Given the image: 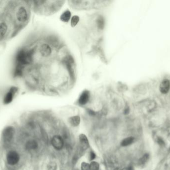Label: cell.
Here are the masks:
<instances>
[{
  "mask_svg": "<svg viewBox=\"0 0 170 170\" xmlns=\"http://www.w3.org/2000/svg\"><path fill=\"white\" fill-rule=\"evenodd\" d=\"M33 50H19L16 56V61L17 65L23 66L31 63L33 59Z\"/></svg>",
  "mask_w": 170,
  "mask_h": 170,
  "instance_id": "6da1fadb",
  "label": "cell"
},
{
  "mask_svg": "<svg viewBox=\"0 0 170 170\" xmlns=\"http://www.w3.org/2000/svg\"><path fill=\"white\" fill-rule=\"evenodd\" d=\"M19 155L15 151H11L7 156V161L8 164L11 165H15L19 162Z\"/></svg>",
  "mask_w": 170,
  "mask_h": 170,
  "instance_id": "7a4b0ae2",
  "label": "cell"
},
{
  "mask_svg": "<svg viewBox=\"0 0 170 170\" xmlns=\"http://www.w3.org/2000/svg\"><path fill=\"white\" fill-rule=\"evenodd\" d=\"M17 18L21 23H24L26 22L28 17V14L25 8L23 7H21L17 12Z\"/></svg>",
  "mask_w": 170,
  "mask_h": 170,
  "instance_id": "3957f363",
  "label": "cell"
},
{
  "mask_svg": "<svg viewBox=\"0 0 170 170\" xmlns=\"http://www.w3.org/2000/svg\"><path fill=\"white\" fill-rule=\"evenodd\" d=\"M52 145L56 150H60L64 146V141L62 138L59 135L54 136L51 141Z\"/></svg>",
  "mask_w": 170,
  "mask_h": 170,
  "instance_id": "277c9868",
  "label": "cell"
},
{
  "mask_svg": "<svg viewBox=\"0 0 170 170\" xmlns=\"http://www.w3.org/2000/svg\"><path fill=\"white\" fill-rule=\"evenodd\" d=\"M14 134V130L11 127H8L4 129L3 133V137L4 141L10 142L12 140Z\"/></svg>",
  "mask_w": 170,
  "mask_h": 170,
  "instance_id": "5b68a950",
  "label": "cell"
},
{
  "mask_svg": "<svg viewBox=\"0 0 170 170\" xmlns=\"http://www.w3.org/2000/svg\"><path fill=\"white\" fill-rule=\"evenodd\" d=\"M90 97V92L88 90H85L81 93L79 98L78 103L80 105H86L89 101Z\"/></svg>",
  "mask_w": 170,
  "mask_h": 170,
  "instance_id": "8992f818",
  "label": "cell"
},
{
  "mask_svg": "<svg viewBox=\"0 0 170 170\" xmlns=\"http://www.w3.org/2000/svg\"><path fill=\"white\" fill-rule=\"evenodd\" d=\"M17 89L16 87H12L10 89V91L6 94L4 99V103L6 104H8L11 103L13 101V97L16 92L17 91Z\"/></svg>",
  "mask_w": 170,
  "mask_h": 170,
  "instance_id": "52a82bcc",
  "label": "cell"
},
{
  "mask_svg": "<svg viewBox=\"0 0 170 170\" xmlns=\"http://www.w3.org/2000/svg\"><path fill=\"white\" fill-rule=\"evenodd\" d=\"M79 141L80 145L81 148L82 150L85 151L89 148L90 144L88 139V138L84 134H82L79 136Z\"/></svg>",
  "mask_w": 170,
  "mask_h": 170,
  "instance_id": "ba28073f",
  "label": "cell"
},
{
  "mask_svg": "<svg viewBox=\"0 0 170 170\" xmlns=\"http://www.w3.org/2000/svg\"><path fill=\"white\" fill-rule=\"evenodd\" d=\"M40 54L43 56H48L52 52V50L48 44H42L39 48Z\"/></svg>",
  "mask_w": 170,
  "mask_h": 170,
  "instance_id": "9c48e42d",
  "label": "cell"
},
{
  "mask_svg": "<svg viewBox=\"0 0 170 170\" xmlns=\"http://www.w3.org/2000/svg\"><path fill=\"white\" fill-rule=\"evenodd\" d=\"M170 82L168 79L162 80L160 85V90L163 93H166L170 89Z\"/></svg>",
  "mask_w": 170,
  "mask_h": 170,
  "instance_id": "30bf717a",
  "label": "cell"
},
{
  "mask_svg": "<svg viewBox=\"0 0 170 170\" xmlns=\"http://www.w3.org/2000/svg\"><path fill=\"white\" fill-rule=\"evenodd\" d=\"M71 17V12L69 10H67L61 15L60 19L63 22L67 23L70 21Z\"/></svg>",
  "mask_w": 170,
  "mask_h": 170,
  "instance_id": "8fae6325",
  "label": "cell"
},
{
  "mask_svg": "<svg viewBox=\"0 0 170 170\" xmlns=\"http://www.w3.org/2000/svg\"><path fill=\"white\" fill-rule=\"evenodd\" d=\"M69 121L72 126L76 127L80 123V118L79 116H74L69 118Z\"/></svg>",
  "mask_w": 170,
  "mask_h": 170,
  "instance_id": "7c38bea8",
  "label": "cell"
},
{
  "mask_svg": "<svg viewBox=\"0 0 170 170\" xmlns=\"http://www.w3.org/2000/svg\"><path fill=\"white\" fill-rule=\"evenodd\" d=\"M134 141V138L133 137H128L122 140L121 142V146L122 147H126L131 145Z\"/></svg>",
  "mask_w": 170,
  "mask_h": 170,
  "instance_id": "4fadbf2b",
  "label": "cell"
},
{
  "mask_svg": "<svg viewBox=\"0 0 170 170\" xmlns=\"http://www.w3.org/2000/svg\"><path fill=\"white\" fill-rule=\"evenodd\" d=\"M7 29L8 27L5 23H2L0 24V40L3 39L6 35Z\"/></svg>",
  "mask_w": 170,
  "mask_h": 170,
  "instance_id": "5bb4252c",
  "label": "cell"
},
{
  "mask_svg": "<svg viewBox=\"0 0 170 170\" xmlns=\"http://www.w3.org/2000/svg\"><path fill=\"white\" fill-rule=\"evenodd\" d=\"M26 147L28 150H35L38 147V144L35 140H31L27 142Z\"/></svg>",
  "mask_w": 170,
  "mask_h": 170,
  "instance_id": "9a60e30c",
  "label": "cell"
},
{
  "mask_svg": "<svg viewBox=\"0 0 170 170\" xmlns=\"http://www.w3.org/2000/svg\"><path fill=\"white\" fill-rule=\"evenodd\" d=\"M149 159V154L148 153H146L144 155L142 156V157L138 161V164L142 166V165H144L147 162V161H148Z\"/></svg>",
  "mask_w": 170,
  "mask_h": 170,
  "instance_id": "2e32d148",
  "label": "cell"
},
{
  "mask_svg": "<svg viewBox=\"0 0 170 170\" xmlns=\"http://www.w3.org/2000/svg\"><path fill=\"white\" fill-rule=\"evenodd\" d=\"M23 73V66L17 65L15 71V75L17 77L21 76Z\"/></svg>",
  "mask_w": 170,
  "mask_h": 170,
  "instance_id": "e0dca14e",
  "label": "cell"
},
{
  "mask_svg": "<svg viewBox=\"0 0 170 170\" xmlns=\"http://www.w3.org/2000/svg\"><path fill=\"white\" fill-rule=\"evenodd\" d=\"M79 21H80V18L78 15H74L73 17L71 18V26L72 27H75L78 24Z\"/></svg>",
  "mask_w": 170,
  "mask_h": 170,
  "instance_id": "ac0fdd59",
  "label": "cell"
},
{
  "mask_svg": "<svg viewBox=\"0 0 170 170\" xmlns=\"http://www.w3.org/2000/svg\"><path fill=\"white\" fill-rule=\"evenodd\" d=\"M90 170H99V165L95 161H92L90 164Z\"/></svg>",
  "mask_w": 170,
  "mask_h": 170,
  "instance_id": "d6986e66",
  "label": "cell"
},
{
  "mask_svg": "<svg viewBox=\"0 0 170 170\" xmlns=\"http://www.w3.org/2000/svg\"><path fill=\"white\" fill-rule=\"evenodd\" d=\"M97 27H99V29H103L105 26V21L103 17H100L97 19Z\"/></svg>",
  "mask_w": 170,
  "mask_h": 170,
  "instance_id": "ffe728a7",
  "label": "cell"
},
{
  "mask_svg": "<svg viewBox=\"0 0 170 170\" xmlns=\"http://www.w3.org/2000/svg\"><path fill=\"white\" fill-rule=\"evenodd\" d=\"M81 170H90V164L87 163L83 162L81 167Z\"/></svg>",
  "mask_w": 170,
  "mask_h": 170,
  "instance_id": "44dd1931",
  "label": "cell"
},
{
  "mask_svg": "<svg viewBox=\"0 0 170 170\" xmlns=\"http://www.w3.org/2000/svg\"><path fill=\"white\" fill-rule=\"evenodd\" d=\"M96 157V155L95 153H94V151H91L90 152L89 154V159L91 161H93L94 159H95Z\"/></svg>",
  "mask_w": 170,
  "mask_h": 170,
  "instance_id": "7402d4cb",
  "label": "cell"
},
{
  "mask_svg": "<svg viewBox=\"0 0 170 170\" xmlns=\"http://www.w3.org/2000/svg\"><path fill=\"white\" fill-rule=\"evenodd\" d=\"M157 142L159 145L164 146L165 145V142L162 138L158 137L157 138Z\"/></svg>",
  "mask_w": 170,
  "mask_h": 170,
  "instance_id": "603a6c76",
  "label": "cell"
},
{
  "mask_svg": "<svg viewBox=\"0 0 170 170\" xmlns=\"http://www.w3.org/2000/svg\"><path fill=\"white\" fill-rule=\"evenodd\" d=\"M56 165L54 163H52L51 164L49 165V170H56Z\"/></svg>",
  "mask_w": 170,
  "mask_h": 170,
  "instance_id": "cb8c5ba5",
  "label": "cell"
},
{
  "mask_svg": "<svg viewBox=\"0 0 170 170\" xmlns=\"http://www.w3.org/2000/svg\"><path fill=\"white\" fill-rule=\"evenodd\" d=\"M88 113H89V114L90 115H92V116H94V115H95V114H96L95 112L93 110H91V109H89L88 110Z\"/></svg>",
  "mask_w": 170,
  "mask_h": 170,
  "instance_id": "d4e9b609",
  "label": "cell"
}]
</instances>
